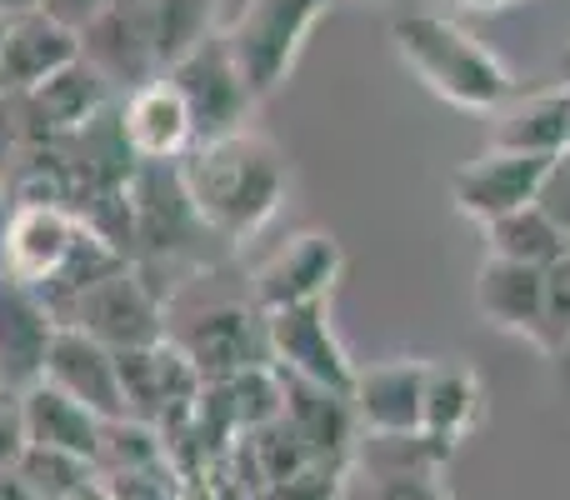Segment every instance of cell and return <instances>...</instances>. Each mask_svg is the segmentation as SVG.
Masks as SVG:
<instances>
[{"label": "cell", "instance_id": "obj_2", "mask_svg": "<svg viewBox=\"0 0 570 500\" xmlns=\"http://www.w3.org/2000/svg\"><path fill=\"white\" fill-rule=\"evenodd\" d=\"M391 40L401 60L415 70L431 96H441L455 110H475V116H495L505 100L515 96L511 70L485 50L471 30H461L451 16H431V10H411L391 26Z\"/></svg>", "mask_w": 570, "mask_h": 500}, {"label": "cell", "instance_id": "obj_32", "mask_svg": "<svg viewBox=\"0 0 570 500\" xmlns=\"http://www.w3.org/2000/svg\"><path fill=\"white\" fill-rule=\"evenodd\" d=\"M106 6H110V0H46L40 10H46V16H56L60 26H70V30L80 36V30H86Z\"/></svg>", "mask_w": 570, "mask_h": 500}, {"label": "cell", "instance_id": "obj_38", "mask_svg": "<svg viewBox=\"0 0 570 500\" xmlns=\"http://www.w3.org/2000/svg\"><path fill=\"white\" fill-rule=\"evenodd\" d=\"M561 80H566V86H570V46L561 50Z\"/></svg>", "mask_w": 570, "mask_h": 500}, {"label": "cell", "instance_id": "obj_8", "mask_svg": "<svg viewBox=\"0 0 570 500\" xmlns=\"http://www.w3.org/2000/svg\"><path fill=\"white\" fill-rule=\"evenodd\" d=\"M170 341L186 351V361L200 371V381H230V375H240V371L276 365L271 361L266 315L256 311V301L206 305V311L190 315Z\"/></svg>", "mask_w": 570, "mask_h": 500}, {"label": "cell", "instance_id": "obj_15", "mask_svg": "<svg viewBox=\"0 0 570 500\" xmlns=\"http://www.w3.org/2000/svg\"><path fill=\"white\" fill-rule=\"evenodd\" d=\"M116 120H120V136H126V150L140 166H180L190 156V146H196L190 110L166 76L120 96Z\"/></svg>", "mask_w": 570, "mask_h": 500}, {"label": "cell", "instance_id": "obj_30", "mask_svg": "<svg viewBox=\"0 0 570 500\" xmlns=\"http://www.w3.org/2000/svg\"><path fill=\"white\" fill-rule=\"evenodd\" d=\"M20 156H26V120H20V100L0 96V190L10 186Z\"/></svg>", "mask_w": 570, "mask_h": 500}, {"label": "cell", "instance_id": "obj_14", "mask_svg": "<svg viewBox=\"0 0 570 500\" xmlns=\"http://www.w3.org/2000/svg\"><path fill=\"white\" fill-rule=\"evenodd\" d=\"M116 90L86 66L56 70L46 86H36L30 96H20V120H26V146L36 140H76L80 130H90L110 106H116Z\"/></svg>", "mask_w": 570, "mask_h": 500}, {"label": "cell", "instance_id": "obj_28", "mask_svg": "<svg viewBox=\"0 0 570 500\" xmlns=\"http://www.w3.org/2000/svg\"><path fill=\"white\" fill-rule=\"evenodd\" d=\"M100 486L110 491V500H180V476H176L170 461L140 465V471L100 476Z\"/></svg>", "mask_w": 570, "mask_h": 500}, {"label": "cell", "instance_id": "obj_33", "mask_svg": "<svg viewBox=\"0 0 570 500\" xmlns=\"http://www.w3.org/2000/svg\"><path fill=\"white\" fill-rule=\"evenodd\" d=\"M0 500H36L16 471H0Z\"/></svg>", "mask_w": 570, "mask_h": 500}, {"label": "cell", "instance_id": "obj_10", "mask_svg": "<svg viewBox=\"0 0 570 500\" xmlns=\"http://www.w3.org/2000/svg\"><path fill=\"white\" fill-rule=\"evenodd\" d=\"M345 271V251L331 231H301L285 246L271 255L266 265L250 281V301H256L261 315L276 311H295V305H315L331 301L335 281Z\"/></svg>", "mask_w": 570, "mask_h": 500}, {"label": "cell", "instance_id": "obj_27", "mask_svg": "<svg viewBox=\"0 0 570 500\" xmlns=\"http://www.w3.org/2000/svg\"><path fill=\"white\" fill-rule=\"evenodd\" d=\"M570 341V251L556 265H546V295H541V341L535 351L556 355Z\"/></svg>", "mask_w": 570, "mask_h": 500}, {"label": "cell", "instance_id": "obj_36", "mask_svg": "<svg viewBox=\"0 0 570 500\" xmlns=\"http://www.w3.org/2000/svg\"><path fill=\"white\" fill-rule=\"evenodd\" d=\"M56 500H110V491L100 486V476L90 486H80V491H70V496H56Z\"/></svg>", "mask_w": 570, "mask_h": 500}, {"label": "cell", "instance_id": "obj_34", "mask_svg": "<svg viewBox=\"0 0 570 500\" xmlns=\"http://www.w3.org/2000/svg\"><path fill=\"white\" fill-rule=\"evenodd\" d=\"M46 0H0V20H20V16H30V10H40Z\"/></svg>", "mask_w": 570, "mask_h": 500}, {"label": "cell", "instance_id": "obj_11", "mask_svg": "<svg viewBox=\"0 0 570 500\" xmlns=\"http://www.w3.org/2000/svg\"><path fill=\"white\" fill-rule=\"evenodd\" d=\"M80 236L86 226L60 206H10L6 226H0V275L30 285V291H46L76 255Z\"/></svg>", "mask_w": 570, "mask_h": 500}, {"label": "cell", "instance_id": "obj_6", "mask_svg": "<svg viewBox=\"0 0 570 500\" xmlns=\"http://www.w3.org/2000/svg\"><path fill=\"white\" fill-rule=\"evenodd\" d=\"M80 60L116 96H130V90L160 80L166 60H160V40H156V0H110L80 30Z\"/></svg>", "mask_w": 570, "mask_h": 500}, {"label": "cell", "instance_id": "obj_35", "mask_svg": "<svg viewBox=\"0 0 570 500\" xmlns=\"http://www.w3.org/2000/svg\"><path fill=\"white\" fill-rule=\"evenodd\" d=\"M455 10H485V16H491V10H505V6H521V0H451Z\"/></svg>", "mask_w": 570, "mask_h": 500}, {"label": "cell", "instance_id": "obj_20", "mask_svg": "<svg viewBox=\"0 0 570 500\" xmlns=\"http://www.w3.org/2000/svg\"><path fill=\"white\" fill-rule=\"evenodd\" d=\"M541 295H546V271L531 265H511L485 255L475 271V311L505 335L521 341H541Z\"/></svg>", "mask_w": 570, "mask_h": 500}, {"label": "cell", "instance_id": "obj_17", "mask_svg": "<svg viewBox=\"0 0 570 500\" xmlns=\"http://www.w3.org/2000/svg\"><path fill=\"white\" fill-rule=\"evenodd\" d=\"M46 385H56L60 395H70V401L86 405L100 421H126V391H120L116 351H106L100 341L70 331V325H60L56 345H50Z\"/></svg>", "mask_w": 570, "mask_h": 500}, {"label": "cell", "instance_id": "obj_16", "mask_svg": "<svg viewBox=\"0 0 570 500\" xmlns=\"http://www.w3.org/2000/svg\"><path fill=\"white\" fill-rule=\"evenodd\" d=\"M425 365L415 355L401 361H375L355 371L351 411L361 435H415L425 411Z\"/></svg>", "mask_w": 570, "mask_h": 500}, {"label": "cell", "instance_id": "obj_12", "mask_svg": "<svg viewBox=\"0 0 570 500\" xmlns=\"http://www.w3.org/2000/svg\"><path fill=\"white\" fill-rule=\"evenodd\" d=\"M546 166H551V160H541V156H515V150L485 146L481 156L465 160V166L451 176V200L461 216L491 226V220L511 216V210L535 206V190H541Z\"/></svg>", "mask_w": 570, "mask_h": 500}, {"label": "cell", "instance_id": "obj_4", "mask_svg": "<svg viewBox=\"0 0 570 500\" xmlns=\"http://www.w3.org/2000/svg\"><path fill=\"white\" fill-rule=\"evenodd\" d=\"M166 305L170 301L136 271V265L120 261L116 271L100 275L90 291H80L76 301L60 311V325H70V331L100 341L106 351L126 355V351H140V345L166 341L170 335Z\"/></svg>", "mask_w": 570, "mask_h": 500}, {"label": "cell", "instance_id": "obj_26", "mask_svg": "<svg viewBox=\"0 0 570 500\" xmlns=\"http://www.w3.org/2000/svg\"><path fill=\"white\" fill-rule=\"evenodd\" d=\"M341 500H451L445 476H411V471H361L351 465Z\"/></svg>", "mask_w": 570, "mask_h": 500}, {"label": "cell", "instance_id": "obj_39", "mask_svg": "<svg viewBox=\"0 0 570 500\" xmlns=\"http://www.w3.org/2000/svg\"><path fill=\"white\" fill-rule=\"evenodd\" d=\"M6 216H10V196L0 190V226H6Z\"/></svg>", "mask_w": 570, "mask_h": 500}, {"label": "cell", "instance_id": "obj_21", "mask_svg": "<svg viewBox=\"0 0 570 500\" xmlns=\"http://www.w3.org/2000/svg\"><path fill=\"white\" fill-rule=\"evenodd\" d=\"M485 415V385L465 361H431L425 365V411L421 431L441 445H461Z\"/></svg>", "mask_w": 570, "mask_h": 500}, {"label": "cell", "instance_id": "obj_40", "mask_svg": "<svg viewBox=\"0 0 570 500\" xmlns=\"http://www.w3.org/2000/svg\"><path fill=\"white\" fill-rule=\"evenodd\" d=\"M0 40H6V20H0Z\"/></svg>", "mask_w": 570, "mask_h": 500}, {"label": "cell", "instance_id": "obj_31", "mask_svg": "<svg viewBox=\"0 0 570 500\" xmlns=\"http://www.w3.org/2000/svg\"><path fill=\"white\" fill-rule=\"evenodd\" d=\"M26 415H20V395L0 391V471H16L26 455Z\"/></svg>", "mask_w": 570, "mask_h": 500}, {"label": "cell", "instance_id": "obj_23", "mask_svg": "<svg viewBox=\"0 0 570 500\" xmlns=\"http://www.w3.org/2000/svg\"><path fill=\"white\" fill-rule=\"evenodd\" d=\"M566 251H570V241L535 206L511 210V216H501V220H491V226H485V255H495V261L546 271V265H556Z\"/></svg>", "mask_w": 570, "mask_h": 500}, {"label": "cell", "instance_id": "obj_3", "mask_svg": "<svg viewBox=\"0 0 570 500\" xmlns=\"http://www.w3.org/2000/svg\"><path fill=\"white\" fill-rule=\"evenodd\" d=\"M335 10V0H246L220 36H226L230 56H236L246 86L256 100L276 96L291 80L295 60H301L311 30Z\"/></svg>", "mask_w": 570, "mask_h": 500}, {"label": "cell", "instance_id": "obj_37", "mask_svg": "<svg viewBox=\"0 0 570 500\" xmlns=\"http://www.w3.org/2000/svg\"><path fill=\"white\" fill-rule=\"evenodd\" d=\"M551 361H556V371H561V391H566V401H570V341L551 355Z\"/></svg>", "mask_w": 570, "mask_h": 500}, {"label": "cell", "instance_id": "obj_1", "mask_svg": "<svg viewBox=\"0 0 570 500\" xmlns=\"http://www.w3.org/2000/svg\"><path fill=\"white\" fill-rule=\"evenodd\" d=\"M180 186L200 226L226 246H246L276 220L291 190V160L261 130H236L226 140H200L180 160Z\"/></svg>", "mask_w": 570, "mask_h": 500}, {"label": "cell", "instance_id": "obj_19", "mask_svg": "<svg viewBox=\"0 0 570 500\" xmlns=\"http://www.w3.org/2000/svg\"><path fill=\"white\" fill-rule=\"evenodd\" d=\"M491 146L515 156L556 160L570 150V86H546L531 96H511L491 120Z\"/></svg>", "mask_w": 570, "mask_h": 500}, {"label": "cell", "instance_id": "obj_29", "mask_svg": "<svg viewBox=\"0 0 570 500\" xmlns=\"http://www.w3.org/2000/svg\"><path fill=\"white\" fill-rule=\"evenodd\" d=\"M535 210H541V216L570 241V150L546 166L541 190H535Z\"/></svg>", "mask_w": 570, "mask_h": 500}, {"label": "cell", "instance_id": "obj_24", "mask_svg": "<svg viewBox=\"0 0 570 500\" xmlns=\"http://www.w3.org/2000/svg\"><path fill=\"white\" fill-rule=\"evenodd\" d=\"M216 0H156V40L166 70L176 66L186 50H196L206 36H216Z\"/></svg>", "mask_w": 570, "mask_h": 500}, {"label": "cell", "instance_id": "obj_22", "mask_svg": "<svg viewBox=\"0 0 570 500\" xmlns=\"http://www.w3.org/2000/svg\"><path fill=\"white\" fill-rule=\"evenodd\" d=\"M20 415H26V441L46 445V451H66L80 461L96 465V445H100V415H90L86 405H76L70 395H60L56 385H30L20 395Z\"/></svg>", "mask_w": 570, "mask_h": 500}, {"label": "cell", "instance_id": "obj_13", "mask_svg": "<svg viewBox=\"0 0 570 500\" xmlns=\"http://www.w3.org/2000/svg\"><path fill=\"white\" fill-rule=\"evenodd\" d=\"M60 335V321L30 285L0 275V391L26 395L46 381L50 345Z\"/></svg>", "mask_w": 570, "mask_h": 500}, {"label": "cell", "instance_id": "obj_25", "mask_svg": "<svg viewBox=\"0 0 570 500\" xmlns=\"http://www.w3.org/2000/svg\"><path fill=\"white\" fill-rule=\"evenodd\" d=\"M16 476L26 481V491L36 496V500H56V496H70V491H80V486L96 481V465L80 461V455H66V451L26 445Z\"/></svg>", "mask_w": 570, "mask_h": 500}, {"label": "cell", "instance_id": "obj_18", "mask_svg": "<svg viewBox=\"0 0 570 500\" xmlns=\"http://www.w3.org/2000/svg\"><path fill=\"white\" fill-rule=\"evenodd\" d=\"M80 60V36L60 26L46 10H30L20 20H6V40H0V96H30L46 86L56 70Z\"/></svg>", "mask_w": 570, "mask_h": 500}, {"label": "cell", "instance_id": "obj_9", "mask_svg": "<svg viewBox=\"0 0 570 500\" xmlns=\"http://www.w3.org/2000/svg\"><path fill=\"white\" fill-rule=\"evenodd\" d=\"M266 335H271V361H276V371L301 375V381H311V385H325V391H335V395H351L361 365L351 361L341 335L331 331L325 301L266 315Z\"/></svg>", "mask_w": 570, "mask_h": 500}, {"label": "cell", "instance_id": "obj_7", "mask_svg": "<svg viewBox=\"0 0 570 500\" xmlns=\"http://www.w3.org/2000/svg\"><path fill=\"white\" fill-rule=\"evenodd\" d=\"M116 361H120V391H126L130 421L150 425V431H160V435L176 431L180 421H190L206 381H200V371L186 361V351H180L170 335L156 345L116 355Z\"/></svg>", "mask_w": 570, "mask_h": 500}, {"label": "cell", "instance_id": "obj_5", "mask_svg": "<svg viewBox=\"0 0 570 500\" xmlns=\"http://www.w3.org/2000/svg\"><path fill=\"white\" fill-rule=\"evenodd\" d=\"M166 80L176 86V96L186 100L190 126H196V146L200 140H226V136H236V130H250L246 120L261 100H256V90L246 86V76H240V66L220 30L200 40L196 50H186V56L166 70Z\"/></svg>", "mask_w": 570, "mask_h": 500}]
</instances>
